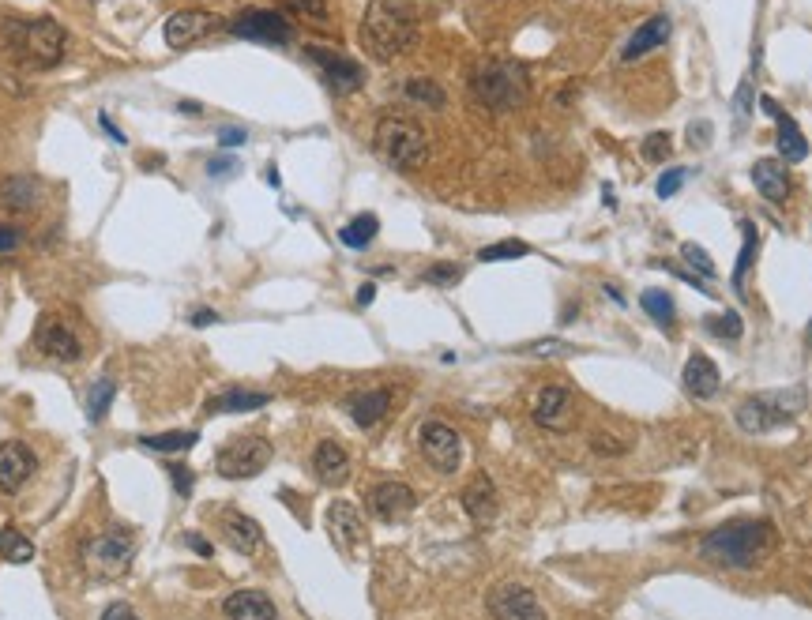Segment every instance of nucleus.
Wrapping results in <instances>:
<instances>
[{
    "mask_svg": "<svg viewBox=\"0 0 812 620\" xmlns=\"http://www.w3.org/2000/svg\"><path fill=\"white\" fill-rule=\"evenodd\" d=\"M775 549V527L767 519H734L707 530L696 545L700 560L719 568H756Z\"/></svg>",
    "mask_w": 812,
    "mask_h": 620,
    "instance_id": "nucleus-1",
    "label": "nucleus"
},
{
    "mask_svg": "<svg viewBox=\"0 0 812 620\" xmlns=\"http://www.w3.org/2000/svg\"><path fill=\"white\" fill-rule=\"evenodd\" d=\"M358 38L361 49L373 61L388 64L414 49V42H418V19H414V12L406 8L403 0H373L365 8Z\"/></svg>",
    "mask_w": 812,
    "mask_h": 620,
    "instance_id": "nucleus-2",
    "label": "nucleus"
},
{
    "mask_svg": "<svg viewBox=\"0 0 812 620\" xmlns=\"http://www.w3.org/2000/svg\"><path fill=\"white\" fill-rule=\"evenodd\" d=\"M4 42L12 46L19 64H31V68H53L68 53V31L49 16L8 19L4 23Z\"/></svg>",
    "mask_w": 812,
    "mask_h": 620,
    "instance_id": "nucleus-3",
    "label": "nucleus"
},
{
    "mask_svg": "<svg viewBox=\"0 0 812 620\" xmlns=\"http://www.w3.org/2000/svg\"><path fill=\"white\" fill-rule=\"evenodd\" d=\"M470 94L478 106L493 109V113L519 109L531 98V76L512 61H489L470 72Z\"/></svg>",
    "mask_w": 812,
    "mask_h": 620,
    "instance_id": "nucleus-4",
    "label": "nucleus"
},
{
    "mask_svg": "<svg viewBox=\"0 0 812 620\" xmlns=\"http://www.w3.org/2000/svg\"><path fill=\"white\" fill-rule=\"evenodd\" d=\"M373 151L391 170H418L429 162V136L418 121L410 117H399V113H388L376 121L373 132Z\"/></svg>",
    "mask_w": 812,
    "mask_h": 620,
    "instance_id": "nucleus-5",
    "label": "nucleus"
},
{
    "mask_svg": "<svg viewBox=\"0 0 812 620\" xmlns=\"http://www.w3.org/2000/svg\"><path fill=\"white\" fill-rule=\"evenodd\" d=\"M805 388H782V391H760L749 395L737 406V425L745 433H775L779 425L794 421L805 410Z\"/></svg>",
    "mask_w": 812,
    "mask_h": 620,
    "instance_id": "nucleus-6",
    "label": "nucleus"
},
{
    "mask_svg": "<svg viewBox=\"0 0 812 620\" xmlns=\"http://www.w3.org/2000/svg\"><path fill=\"white\" fill-rule=\"evenodd\" d=\"M271 455H275V451H271V444H267L264 436H237V440H230V444L219 451L215 470H219L226 481H245V478H256L260 470H267Z\"/></svg>",
    "mask_w": 812,
    "mask_h": 620,
    "instance_id": "nucleus-7",
    "label": "nucleus"
},
{
    "mask_svg": "<svg viewBox=\"0 0 812 620\" xmlns=\"http://www.w3.org/2000/svg\"><path fill=\"white\" fill-rule=\"evenodd\" d=\"M132 564V542L125 534H98L83 545V572L91 579H117Z\"/></svg>",
    "mask_w": 812,
    "mask_h": 620,
    "instance_id": "nucleus-8",
    "label": "nucleus"
},
{
    "mask_svg": "<svg viewBox=\"0 0 812 620\" xmlns=\"http://www.w3.org/2000/svg\"><path fill=\"white\" fill-rule=\"evenodd\" d=\"M418 448H422L425 463L433 466L437 474H455L463 463V440L448 421H422L418 429Z\"/></svg>",
    "mask_w": 812,
    "mask_h": 620,
    "instance_id": "nucleus-9",
    "label": "nucleus"
},
{
    "mask_svg": "<svg viewBox=\"0 0 812 620\" xmlns=\"http://www.w3.org/2000/svg\"><path fill=\"white\" fill-rule=\"evenodd\" d=\"M230 34L245 38V42H264V46H290L294 42L290 19L282 16V12H264V8H245L230 23Z\"/></svg>",
    "mask_w": 812,
    "mask_h": 620,
    "instance_id": "nucleus-10",
    "label": "nucleus"
},
{
    "mask_svg": "<svg viewBox=\"0 0 812 620\" xmlns=\"http://www.w3.org/2000/svg\"><path fill=\"white\" fill-rule=\"evenodd\" d=\"M485 609L493 613V620H549L534 590L523 583H497L485 594Z\"/></svg>",
    "mask_w": 812,
    "mask_h": 620,
    "instance_id": "nucleus-11",
    "label": "nucleus"
},
{
    "mask_svg": "<svg viewBox=\"0 0 812 620\" xmlns=\"http://www.w3.org/2000/svg\"><path fill=\"white\" fill-rule=\"evenodd\" d=\"M34 346H38L46 357H53V361H79V357H83V339H79V331L68 324L64 316H57V312H46V316L38 320Z\"/></svg>",
    "mask_w": 812,
    "mask_h": 620,
    "instance_id": "nucleus-12",
    "label": "nucleus"
},
{
    "mask_svg": "<svg viewBox=\"0 0 812 620\" xmlns=\"http://www.w3.org/2000/svg\"><path fill=\"white\" fill-rule=\"evenodd\" d=\"M414 504H418V496L406 481H380L369 489V512L380 523H403L414 512Z\"/></svg>",
    "mask_w": 812,
    "mask_h": 620,
    "instance_id": "nucleus-13",
    "label": "nucleus"
},
{
    "mask_svg": "<svg viewBox=\"0 0 812 620\" xmlns=\"http://www.w3.org/2000/svg\"><path fill=\"white\" fill-rule=\"evenodd\" d=\"M305 57H309V61L324 72V79H328V87L335 94L361 91L365 72H361V64H354L350 57H343V53H331V49H320V46H309V49H305Z\"/></svg>",
    "mask_w": 812,
    "mask_h": 620,
    "instance_id": "nucleus-14",
    "label": "nucleus"
},
{
    "mask_svg": "<svg viewBox=\"0 0 812 620\" xmlns=\"http://www.w3.org/2000/svg\"><path fill=\"white\" fill-rule=\"evenodd\" d=\"M38 470V455L23 440H4L0 444V493H19Z\"/></svg>",
    "mask_w": 812,
    "mask_h": 620,
    "instance_id": "nucleus-15",
    "label": "nucleus"
},
{
    "mask_svg": "<svg viewBox=\"0 0 812 620\" xmlns=\"http://www.w3.org/2000/svg\"><path fill=\"white\" fill-rule=\"evenodd\" d=\"M531 418L534 425H542L549 433H564L572 425V391L564 388V384H546L534 395Z\"/></svg>",
    "mask_w": 812,
    "mask_h": 620,
    "instance_id": "nucleus-16",
    "label": "nucleus"
},
{
    "mask_svg": "<svg viewBox=\"0 0 812 620\" xmlns=\"http://www.w3.org/2000/svg\"><path fill=\"white\" fill-rule=\"evenodd\" d=\"M215 27H219V19L211 16V12H203V8H185V12H173V16L166 19L162 34H166V46L170 49H185V46H192V42H200L203 34H211Z\"/></svg>",
    "mask_w": 812,
    "mask_h": 620,
    "instance_id": "nucleus-17",
    "label": "nucleus"
},
{
    "mask_svg": "<svg viewBox=\"0 0 812 620\" xmlns=\"http://www.w3.org/2000/svg\"><path fill=\"white\" fill-rule=\"evenodd\" d=\"M328 534L343 553L361 549V542H365V523H361V512L350 500H331L328 504Z\"/></svg>",
    "mask_w": 812,
    "mask_h": 620,
    "instance_id": "nucleus-18",
    "label": "nucleus"
},
{
    "mask_svg": "<svg viewBox=\"0 0 812 620\" xmlns=\"http://www.w3.org/2000/svg\"><path fill=\"white\" fill-rule=\"evenodd\" d=\"M760 106L775 117V124H779V136H775V143H779V158L782 162H805L809 158V140H805V132L797 128V121L786 113V109L771 98V94H764L760 98Z\"/></svg>",
    "mask_w": 812,
    "mask_h": 620,
    "instance_id": "nucleus-19",
    "label": "nucleus"
},
{
    "mask_svg": "<svg viewBox=\"0 0 812 620\" xmlns=\"http://www.w3.org/2000/svg\"><path fill=\"white\" fill-rule=\"evenodd\" d=\"M463 512L478 523V527H489L500 512V496H497V485L489 474H474L463 489Z\"/></svg>",
    "mask_w": 812,
    "mask_h": 620,
    "instance_id": "nucleus-20",
    "label": "nucleus"
},
{
    "mask_svg": "<svg viewBox=\"0 0 812 620\" xmlns=\"http://www.w3.org/2000/svg\"><path fill=\"white\" fill-rule=\"evenodd\" d=\"M670 34H673L670 16H651L647 23H640V27L632 31V38H628L625 49H621V61H640L647 53H655V49H662L670 42Z\"/></svg>",
    "mask_w": 812,
    "mask_h": 620,
    "instance_id": "nucleus-21",
    "label": "nucleus"
},
{
    "mask_svg": "<svg viewBox=\"0 0 812 620\" xmlns=\"http://www.w3.org/2000/svg\"><path fill=\"white\" fill-rule=\"evenodd\" d=\"M313 470L324 485L335 489V485H343V481L350 478V455H346V448L339 440H320L313 451Z\"/></svg>",
    "mask_w": 812,
    "mask_h": 620,
    "instance_id": "nucleus-22",
    "label": "nucleus"
},
{
    "mask_svg": "<svg viewBox=\"0 0 812 620\" xmlns=\"http://www.w3.org/2000/svg\"><path fill=\"white\" fill-rule=\"evenodd\" d=\"M752 185L767 203H786L790 200V173L779 158H760L752 166Z\"/></svg>",
    "mask_w": 812,
    "mask_h": 620,
    "instance_id": "nucleus-23",
    "label": "nucleus"
},
{
    "mask_svg": "<svg viewBox=\"0 0 812 620\" xmlns=\"http://www.w3.org/2000/svg\"><path fill=\"white\" fill-rule=\"evenodd\" d=\"M685 391L696 395V399H715L722 388V376H719V365L711 361L707 354H692L685 361Z\"/></svg>",
    "mask_w": 812,
    "mask_h": 620,
    "instance_id": "nucleus-24",
    "label": "nucleus"
},
{
    "mask_svg": "<svg viewBox=\"0 0 812 620\" xmlns=\"http://www.w3.org/2000/svg\"><path fill=\"white\" fill-rule=\"evenodd\" d=\"M226 620H275V602L267 598L264 590H234L226 602H222Z\"/></svg>",
    "mask_w": 812,
    "mask_h": 620,
    "instance_id": "nucleus-25",
    "label": "nucleus"
},
{
    "mask_svg": "<svg viewBox=\"0 0 812 620\" xmlns=\"http://www.w3.org/2000/svg\"><path fill=\"white\" fill-rule=\"evenodd\" d=\"M222 534H226V542L234 545L237 553H245V557H252L256 549H260V542H264V530H260V523L256 519H249L245 512H222Z\"/></svg>",
    "mask_w": 812,
    "mask_h": 620,
    "instance_id": "nucleus-26",
    "label": "nucleus"
},
{
    "mask_svg": "<svg viewBox=\"0 0 812 620\" xmlns=\"http://www.w3.org/2000/svg\"><path fill=\"white\" fill-rule=\"evenodd\" d=\"M388 406H391V391L376 388V391H365V395H354V399L346 403V410H350V418H354L358 429H373V425L384 421Z\"/></svg>",
    "mask_w": 812,
    "mask_h": 620,
    "instance_id": "nucleus-27",
    "label": "nucleus"
},
{
    "mask_svg": "<svg viewBox=\"0 0 812 620\" xmlns=\"http://www.w3.org/2000/svg\"><path fill=\"white\" fill-rule=\"evenodd\" d=\"M34 203H38V185H34L31 177L12 173V177L0 181V207H4V211L23 215V211H31Z\"/></svg>",
    "mask_w": 812,
    "mask_h": 620,
    "instance_id": "nucleus-28",
    "label": "nucleus"
},
{
    "mask_svg": "<svg viewBox=\"0 0 812 620\" xmlns=\"http://www.w3.org/2000/svg\"><path fill=\"white\" fill-rule=\"evenodd\" d=\"M271 403V395L264 391H222L207 403V414H252V410H264Z\"/></svg>",
    "mask_w": 812,
    "mask_h": 620,
    "instance_id": "nucleus-29",
    "label": "nucleus"
},
{
    "mask_svg": "<svg viewBox=\"0 0 812 620\" xmlns=\"http://www.w3.org/2000/svg\"><path fill=\"white\" fill-rule=\"evenodd\" d=\"M640 309L655 320L662 331H677V305H673V297L666 294V290H643L640 294Z\"/></svg>",
    "mask_w": 812,
    "mask_h": 620,
    "instance_id": "nucleus-30",
    "label": "nucleus"
},
{
    "mask_svg": "<svg viewBox=\"0 0 812 620\" xmlns=\"http://www.w3.org/2000/svg\"><path fill=\"white\" fill-rule=\"evenodd\" d=\"M756 248H760V233L752 222H741V256H737V267H734V290L745 294V275H749L752 260H756Z\"/></svg>",
    "mask_w": 812,
    "mask_h": 620,
    "instance_id": "nucleus-31",
    "label": "nucleus"
},
{
    "mask_svg": "<svg viewBox=\"0 0 812 620\" xmlns=\"http://www.w3.org/2000/svg\"><path fill=\"white\" fill-rule=\"evenodd\" d=\"M200 436L188 433V429H173V433H158V436H140V448L147 451H162V455H177V451L196 448Z\"/></svg>",
    "mask_w": 812,
    "mask_h": 620,
    "instance_id": "nucleus-32",
    "label": "nucleus"
},
{
    "mask_svg": "<svg viewBox=\"0 0 812 620\" xmlns=\"http://www.w3.org/2000/svg\"><path fill=\"white\" fill-rule=\"evenodd\" d=\"M403 94L410 98V102H418V106H425V109H444V106H448V94H444V87H440V83H433V79H406Z\"/></svg>",
    "mask_w": 812,
    "mask_h": 620,
    "instance_id": "nucleus-33",
    "label": "nucleus"
},
{
    "mask_svg": "<svg viewBox=\"0 0 812 620\" xmlns=\"http://www.w3.org/2000/svg\"><path fill=\"white\" fill-rule=\"evenodd\" d=\"M376 230H380V218L365 211V215L350 218L343 230H339V241H343L346 248H365L376 237Z\"/></svg>",
    "mask_w": 812,
    "mask_h": 620,
    "instance_id": "nucleus-34",
    "label": "nucleus"
},
{
    "mask_svg": "<svg viewBox=\"0 0 812 620\" xmlns=\"http://www.w3.org/2000/svg\"><path fill=\"white\" fill-rule=\"evenodd\" d=\"M0 557L8 560V564H31L34 545L19 530H0Z\"/></svg>",
    "mask_w": 812,
    "mask_h": 620,
    "instance_id": "nucleus-35",
    "label": "nucleus"
},
{
    "mask_svg": "<svg viewBox=\"0 0 812 620\" xmlns=\"http://www.w3.org/2000/svg\"><path fill=\"white\" fill-rule=\"evenodd\" d=\"M523 256H531V245H527V241H497V245H485L482 252H478V260H482V264H497V260H523Z\"/></svg>",
    "mask_w": 812,
    "mask_h": 620,
    "instance_id": "nucleus-36",
    "label": "nucleus"
},
{
    "mask_svg": "<svg viewBox=\"0 0 812 620\" xmlns=\"http://www.w3.org/2000/svg\"><path fill=\"white\" fill-rule=\"evenodd\" d=\"M113 395H117V388H113V380H94L91 395H87V418H91V421H102V418H106V410H110Z\"/></svg>",
    "mask_w": 812,
    "mask_h": 620,
    "instance_id": "nucleus-37",
    "label": "nucleus"
},
{
    "mask_svg": "<svg viewBox=\"0 0 812 620\" xmlns=\"http://www.w3.org/2000/svg\"><path fill=\"white\" fill-rule=\"evenodd\" d=\"M681 260H685V264L692 267V275H700V279H715V275H719L715 264H711V256H707L696 241H685V245H681Z\"/></svg>",
    "mask_w": 812,
    "mask_h": 620,
    "instance_id": "nucleus-38",
    "label": "nucleus"
},
{
    "mask_svg": "<svg viewBox=\"0 0 812 620\" xmlns=\"http://www.w3.org/2000/svg\"><path fill=\"white\" fill-rule=\"evenodd\" d=\"M670 151H673L670 132H647V136H643V143H640V155L647 158V162H666V158H670Z\"/></svg>",
    "mask_w": 812,
    "mask_h": 620,
    "instance_id": "nucleus-39",
    "label": "nucleus"
},
{
    "mask_svg": "<svg viewBox=\"0 0 812 620\" xmlns=\"http://www.w3.org/2000/svg\"><path fill=\"white\" fill-rule=\"evenodd\" d=\"M707 331L719 335V339H726V342H737L741 335H745V324H741L737 312H722V316H715V320H707Z\"/></svg>",
    "mask_w": 812,
    "mask_h": 620,
    "instance_id": "nucleus-40",
    "label": "nucleus"
},
{
    "mask_svg": "<svg viewBox=\"0 0 812 620\" xmlns=\"http://www.w3.org/2000/svg\"><path fill=\"white\" fill-rule=\"evenodd\" d=\"M459 279H463V267L459 264H433L422 275V282H429V286H455Z\"/></svg>",
    "mask_w": 812,
    "mask_h": 620,
    "instance_id": "nucleus-41",
    "label": "nucleus"
},
{
    "mask_svg": "<svg viewBox=\"0 0 812 620\" xmlns=\"http://www.w3.org/2000/svg\"><path fill=\"white\" fill-rule=\"evenodd\" d=\"M685 181H688V170H681V166H673V170H666L662 177H658V185H655V192L662 196V200H670V196H677L681 188H685Z\"/></svg>",
    "mask_w": 812,
    "mask_h": 620,
    "instance_id": "nucleus-42",
    "label": "nucleus"
},
{
    "mask_svg": "<svg viewBox=\"0 0 812 620\" xmlns=\"http://www.w3.org/2000/svg\"><path fill=\"white\" fill-rule=\"evenodd\" d=\"M523 354H534V357H568L572 354V346L561 339H538L531 342V346H523Z\"/></svg>",
    "mask_w": 812,
    "mask_h": 620,
    "instance_id": "nucleus-43",
    "label": "nucleus"
},
{
    "mask_svg": "<svg viewBox=\"0 0 812 620\" xmlns=\"http://www.w3.org/2000/svg\"><path fill=\"white\" fill-rule=\"evenodd\" d=\"M591 451L594 455H625L628 451V444L625 440H617V436H609V433H591Z\"/></svg>",
    "mask_w": 812,
    "mask_h": 620,
    "instance_id": "nucleus-44",
    "label": "nucleus"
},
{
    "mask_svg": "<svg viewBox=\"0 0 812 620\" xmlns=\"http://www.w3.org/2000/svg\"><path fill=\"white\" fill-rule=\"evenodd\" d=\"M286 8H290V12H301V16L313 19V23H324V19H328V4H324V0H286Z\"/></svg>",
    "mask_w": 812,
    "mask_h": 620,
    "instance_id": "nucleus-45",
    "label": "nucleus"
},
{
    "mask_svg": "<svg viewBox=\"0 0 812 620\" xmlns=\"http://www.w3.org/2000/svg\"><path fill=\"white\" fill-rule=\"evenodd\" d=\"M170 478H173L177 496H192V470H188L185 463H170Z\"/></svg>",
    "mask_w": 812,
    "mask_h": 620,
    "instance_id": "nucleus-46",
    "label": "nucleus"
},
{
    "mask_svg": "<svg viewBox=\"0 0 812 620\" xmlns=\"http://www.w3.org/2000/svg\"><path fill=\"white\" fill-rule=\"evenodd\" d=\"M207 173H211V177H226V173H237V158H226V155L211 158V162H207Z\"/></svg>",
    "mask_w": 812,
    "mask_h": 620,
    "instance_id": "nucleus-47",
    "label": "nucleus"
},
{
    "mask_svg": "<svg viewBox=\"0 0 812 620\" xmlns=\"http://www.w3.org/2000/svg\"><path fill=\"white\" fill-rule=\"evenodd\" d=\"M102 620H140V617L132 613V605H128V602H113V605H106Z\"/></svg>",
    "mask_w": 812,
    "mask_h": 620,
    "instance_id": "nucleus-48",
    "label": "nucleus"
},
{
    "mask_svg": "<svg viewBox=\"0 0 812 620\" xmlns=\"http://www.w3.org/2000/svg\"><path fill=\"white\" fill-rule=\"evenodd\" d=\"M19 241H23V233L12 230V226H0V256H4V252H16Z\"/></svg>",
    "mask_w": 812,
    "mask_h": 620,
    "instance_id": "nucleus-49",
    "label": "nucleus"
},
{
    "mask_svg": "<svg viewBox=\"0 0 812 620\" xmlns=\"http://www.w3.org/2000/svg\"><path fill=\"white\" fill-rule=\"evenodd\" d=\"M245 140H249V132H245V128H222V132H219L222 147H241Z\"/></svg>",
    "mask_w": 812,
    "mask_h": 620,
    "instance_id": "nucleus-50",
    "label": "nucleus"
},
{
    "mask_svg": "<svg viewBox=\"0 0 812 620\" xmlns=\"http://www.w3.org/2000/svg\"><path fill=\"white\" fill-rule=\"evenodd\" d=\"M688 143H692V147H696V143H700V147H707V143H711V124H707V121L692 124V128H688Z\"/></svg>",
    "mask_w": 812,
    "mask_h": 620,
    "instance_id": "nucleus-51",
    "label": "nucleus"
},
{
    "mask_svg": "<svg viewBox=\"0 0 812 620\" xmlns=\"http://www.w3.org/2000/svg\"><path fill=\"white\" fill-rule=\"evenodd\" d=\"M185 545H188V549H192V553H200L203 560L215 557V549H211V542H207V538H200V534H185Z\"/></svg>",
    "mask_w": 812,
    "mask_h": 620,
    "instance_id": "nucleus-52",
    "label": "nucleus"
},
{
    "mask_svg": "<svg viewBox=\"0 0 812 620\" xmlns=\"http://www.w3.org/2000/svg\"><path fill=\"white\" fill-rule=\"evenodd\" d=\"M188 324H192V327L219 324V312H215V309H196V312H192V316H188Z\"/></svg>",
    "mask_w": 812,
    "mask_h": 620,
    "instance_id": "nucleus-53",
    "label": "nucleus"
},
{
    "mask_svg": "<svg viewBox=\"0 0 812 620\" xmlns=\"http://www.w3.org/2000/svg\"><path fill=\"white\" fill-rule=\"evenodd\" d=\"M98 124H102V128H106V136H110V140L125 143V132H121V128H117V124H113L110 117H106V113H98Z\"/></svg>",
    "mask_w": 812,
    "mask_h": 620,
    "instance_id": "nucleus-54",
    "label": "nucleus"
},
{
    "mask_svg": "<svg viewBox=\"0 0 812 620\" xmlns=\"http://www.w3.org/2000/svg\"><path fill=\"white\" fill-rule=\"evenodd\" d=\"M373 297H376V286H373V282H365V286L358 290V305H361V309H365V305H373Z\"/></svg>",
    "mask_w": 812,
    "mask_h": 620,
    "instance_id": "nucleus-55",
    "label": "nucleus"
},
{
    "mask_svg": "<svg viewBox=\"0 0 812 620\" xmlns=\"http://www.w3.org/2000/svg\"><path fill=\"white\" fill-rule=\"evenodd\" d=\"M809 342H812V324H809Z\"/></svg>",
    "mask_w": 812,
    "mask_h": 620,
    "instance_id": "nucleus-56",
    "label": "nucleus"
}]
</instances>
